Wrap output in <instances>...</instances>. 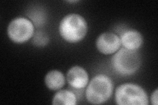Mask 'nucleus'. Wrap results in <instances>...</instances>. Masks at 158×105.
<instances>
[{
    "instance_id": "3",
    "label": "nucleus",
    "mask_w": 158,
    "mask_h": 105,
    "mask_svg": "<svg viewBox=\"0 0 158 105\" xmlns=\"http://www.w3.org/2000/svg\"><path fill=\"white\" fill-rule=\"evenodd\" d=\"M113 69L121 76H131L141 65V57L137 51L121 48L113 54L111 60Z\"/></svg>"
},
{
    "instance_id": "4",
    "label": "nucleus",
    "mask_w": 158,
    "mask_h": 105,
    "mask_svg": "<svg viewBox=\"0 0 158 105\" xmlns=\"http://www.w3.org/2000/svg\"><path fill=\"white\" fill-rule=\"evenodd\" d=\"M118 105H148L149 98L145 90L137 84L126 83L118 86L115 94Z\"/></svg>"
},
{
    "instance_id": "1",
    "label": "nucleus",
    "mask_w": 158,
    "mask_h": 105,
    "mask_svg": "<svg viewBox=\"0 0 158 105\" xmlns=\"http://www.w3.org/2000/svg\"><path fill=\"white\" fill-rule=\"evenodd\" d=\"M88 31L86 19L81 14H69L64 17L59 25L61 38L69 43H75L85 38Z\"/></svg>"
},
{
    "instance_id": "7",
    "label": "nucleus",
    "mask_w": 158,
    "mask_h": 105,
    "mask_svg": "<svg viewBox=\"0 0 158 105\" xmlns=\"http://www.w3.org/2000/svg\"><path fill=\"white\" fill-rule=\"evenodd\" d=\"M67 80L73 88L81 89L87 86L89 76L85 68L79 66H75L67 72Z\"/></svg>"
},
{
    "instance_id": "5",
    "label": "nucleus",
    "mask_w": 158,
    "mask_h": 105,
    "mask_svg": "<svg viewBox=\"0 0 158 105\" xmlns=\"http://www.w3.org/2000/svg\"><path fill=\"white\" fill-rule=\"evenodd\" d=\"M34 34L33 22L25 17H17L10 22L7 27V35L11 40L21 44L31 39Z\"/></svg>"
},
{
    "instance_id": "9",
    "label": "nucleus",
    "mask_w": 158,
    "mask_h": 105,
    "mask_svg": "<svg viewBox=\"0 0 158 105\" xmlns=\"http://www.w3.org/2000/svg\"><path fill=\"white\" fill-rule=\"evenodd\" d=\"M44 81L48 89L56 91L65 86V78L61 72L57 70H53L47 73Z\"/></svg>"
},
{
    "instance_id": "11",
    "label": "nucleus",
    "mask_w": 158,
    "mask_h": 105,
    "mask_svg": "<svg viewBox=\"0 0 158 105\" xmlns=\"http://www.w3.org/2000/svg\"><path fill=\"white\" fill-rule=\"evenodd\" d=\"M49 42L48 34L42 31H38L34 34L32 37V43L37 47H44Z\"/></svg>"
},
{
    "instance_id": "6",
    "label": "nucleus",
    "mask_w": 158,
    "mask_h": 105,
    "mask_svg": "<svg viewBox=\"0 0 158 105\" xmlns=\"http://www.w3.org/2000/svg\"><path fill=\"white\" fill-rule=\"evenodd\" d=\"M96 47L99 52L109 55L115 53L120 49L121 43L120 37L112 32H104L96 39Z\"/></svg>"
},
{
    "instance_id": "12",
    "label": "nucleus",
    "mask_w": 158,
    "mask_h": 105,
    "mask_svg": "<svg viewBox=\"0 0 158 105\" xmlns=\"http://www.w3.org/2000/svg\"><path fill=\"white\" fill-rule=\"evenodd\" d=\"M151 103L154 105H157L158 100H157V89L152 93L151 96Z\"/></svg>"
},
{
    "instance_id": "2",
    "label": "nucleus",
    "mask_w": 158,
    "mask_h": 105,
    "mask_svg": "<svg viewBox=\"0 0 158 105\" xmlns=\"http://www.w3.org/2000/svg\"><path fill=\"white\" fill-rule=\"evenodd\" d=\"M113 87L114 85L110 77L105 74H98L87 85L86 98L91 104H103L111 97Z\"/></svg>"
},
{
    "instance_id": "10",
    "label": "nucleus",
    "mask_w": 158,
    "mask_h": 105,
    "mask_svg": "<svg viewBox=\"0 0 158 105\" xmlns=\"http://www.w3.org/2000/svg\"><path fill=\"white\" fill-rule=\"evenodd\" d=\"M77 97L73 92L69 90H59L54 95L52 99V104L54 105H75L77 104Z\"/></svg>"
},
{
    "instance_id": "8",
    "label": "nucleus",
    "mask_w": 158,
    "mask_h": 105,
    "mask_svg": "<svg viewBox=\"0 0 158 105\" xmlns=\"http://www.w3.org/2000/svg\"><path fill=\"white\" fill-rule=\"evenodd\" d=\"M121 43L124 48L137 51L143 43V37L142 34L136 30H128L123 33L120 37Z\"/></svg>"
}]
</instances>
